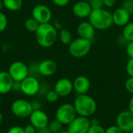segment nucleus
Masks as SVG:
<instances>
[{
  "instance_id": "44",
  "label": "nucleus",
  "mask_w": 133,
  "mask_h": 133,
  "mask_svg": "<svg viewBox=\"0 0 133 133\" xmlns=\"http://www.w3.org/2000/svg\"><path fill=\"white\" fill-rule=\"evenodd\" d=\"M58 133H69V132L66 130V131H60L59 132H58Z\"/></svg>"
},
{
  "instance_id": "20",
  "label": "nucleus",
  "mask_w": 133,
  "mask_h": 133,
  "mask_svg": "<svg viewBox=\"0 0 133 133\" xmlns=\"http://www.w3.org/2000/svg\"><path fill=\"white\" fill-rule=\"evenodd\" d=\"M4 7L11 12L19 10L23 5V0H2Z\"/></svg>"
},
{
  "instance_id": "16",
  "label": "nucleus",
  "mask_w": 133,
  "mask_h": 133,
  "mask_svg": "<svg viewBox=\"0 0 133 133\" xmlns=\"http://www.w3.org/2000/svg\"><path fill=\"white\" fill-rule=\"evenodd\" d=\"M73 90L77 94V95L87 94L90 89V81L88 77L80 75L76 76L72 81Z\"/></svg>"
},
{
  "instance_id": "40",
  "label": "nucleus",
  "mask_w": 133,
  "mask_h": 133,
  "mask_svg": "<svg viewBox=\"0 0 133 133\" xmlns=\"http://www.w3.org/2000/svg\"><path fill=\"white\" fill-rule=\"evenodd\" d=\"M37 133H51V131L49 130L48 127H45V128H43V129H37Z\"/></svg>"
},
{
  "instance_id": "27",
  "label": "nucleus",
  "mask_w": 133,
  "mask_h": 133,
  "mask_svg": "<svg viewBox=\"0 0 133 133\" xmlns=\"http://www.w3.org/2000/svg\"><path fill=\"white\" fill-rule=\"evenodd\" d=\"M87 133H105V129L100 124L91 125Z\"/></svg>"
},
{
  "instance_id": "42",
  "label": "nucleus",
  "mask_w": 133,
  "mask_h": 133,
  "mask_svg": "<svg viewBox=\"0 0 133 133\" xmlns=\"http://www.w3.org/2000/svg\"><path fill=\"white\" fill-rule=\"evenodd\" d=\"M2 122H3V115H2V112L0 111V125H2Z\"/></svg>"
},
{
  "instance_id": "9",
  "label": "nucleus",
  "mask_w": 133,
  "mask_h": 133,
  "mask_svg": "<svg viewBox=\"0 0 133 133\" xmlns=\"http://www.w3.org/2000/svg\"><path fill=\"white\" fill-rule=\"evenodd\" d=\"M32 17L36 19L40 24L50 23L52 18L51 9L44 4L36 5L32 9Z\"/></svg>"
},
{
  "instance_id": "39",
  "label": "nucleus",
  "mask_w": 133,
  "mask_h": 133,
  "mask_svg": "<svg viewBox=\"0 0 133 133\" xmlns=\"http://www.w3.org/2000/svg\"><path fill=\"white\" fill-rule=\"evenodd\" d=\"M12 90L20 91V83L19 82H15L14 81L13 86H12Z\"/></svg>"
},
{
  "instance_id": "37",
  "label": "nucleus",
  "mask_w": 133,
  "mask_h": 133,
  "mask_svg": "<svg viewBox=\"0 0 133 133\" xmlns=\"http://www.w3.org/2000/svg\"><path fill=\"white\" fill-rule=\"evenodd\" d=\"M104 1V5L108 8H111L115 5L116 0H103Z\"/></svg>"
},
{
  "instance_id": "43",
  "label": "nucleus",
  "mask_w": 133,
  "mask_h": 133,
  "mask_svg": "<svg viewBox=\"0 0 133 133\" xmlns=\"http://www.w3.org/2000/svg\"><path fill=\"white\" fill-rule=\"evenodd\" d=\"M3 7H4L3 2H2V0H0V12H2V9Z\"/></svg>"
},
{
  "instance_id": "46",
  "label": "nucleus",
  "mask_w": 133,
  "mask_h": 133,
  "mask_svg": "<svg viewBox=\"0 0 133 133\" xmlns=\"http://www.w3.org/2000/svg\"><path fill=\"white\" fill-rule=\"evenodd\" d=\"M124 133H133V132H124Z\"/></svg>"
},
{
  "instance_id": "4",
  "label": "nucleus",
  "mask_w": 133,
  "mask_h": 133,
  "mask_svg": "<svg viewBox=\"0 0 133 133\" xmlns=\"http://www.w3.org/2000/svg\"><path fill=\"white\" fill-rule=\"evenodd\" d=\"M68 46L69 52L72 57L81 58L87 56L90 53L92 47V43L91 41L79 37L76 39H73Z\"/></svg>"
},
{
  "instance_id": "17",
  "label": "nucleus",
  "mask_w": 133,
  "mask_h": 133,
  "mask_svg": "<svg viewBox=\"0 0 133 133\" xmlns=\"http://www.w3.org/2000/svg\"><path fill=\"white\" fill-rule=\"evenodd\" d=\"M96 29L90 21H83L77 26V34L79 37L92 41L96 34Z\"/></svg>"
},
{
  "instance_id": "45",
  "label": "nucleus",
  "mask_w": 133,
  "mask_h": 133,
  "mask_svg": "<svg viewBox=\"0 0 133 133\" xmlns=\"http://www.w3.org/2000/svg\"><path fill=\"white\" fill-rule=\"evenodd\" d=\"M1 103H2V100H1V97H0V105H1Z\"/></svg>"
},
{
  "instance_id": "34",
  "label": "nucleus",
  "mask_w": 133,
  "mask_h": 133,
  "mask_svg": "<svg viewBox=\"0 0 133 133\" xmlns=\"http://www.w3.org/2000/svg\"><path fill=\"white\" fill-rule=\"evenodd\" d=\"M6 133H25V132L23 127L19 125H15L9 128Z\"/></svg>"
},
{
  "instance_id": "31",
  "label": "nucleus",
  "mask_w": 133,
  "mask_h": 133,
  "mask_svg": "<svg viewBox=\"0 0 133 133\" xmlns=\"http://www.w3.org/2000/svg\"><path fill=\"white\" fill-rule=\"evenodd\" d=\"M125 69H126V72L129 75V76L133 77V58H129V61L127 62Z\"/></svg>"
},
{
  "instance_id": "36",
  "label": "nucleus",
  "mask_w": 133,
  "mask_h": 133,
  "mask_svg": "<svg viewBox=\"0 0 133 133\" xmlns=\"http://www.w3.org/2000/svg\"><path fill=\"white\" fill-rule=\"evenodd\" d=\"M23 129L25 133H37V129L31 124L26 125L25 127H23Z\"/></svg>"
},
{
  "instance_id": "48",
  "label": "nucleus",
  "mask_w": 133,
  "mask_h": 133,
  "mask_svg": "<svg viewBox=\"0 0 133 133\" xmlns=\"http://www.w3.org/2000/svg\"><path fill=\"white\" fill-rule=\"evenodd\" d=\"M87 1H89V0H87Z\"/></svg>"
},
{
  "instance_id": "29",
  "label": "nucleus",
  "mask_w": 133,
  "mask_h": 133,
  "mask_svg": "<svg viewBox=\"0 0 133 133\" xmlns=\"http://www.w3.org/2000/svg\"><path fill=\"white\" fill-rule=\"evenodd\" d=\"M122 7H123L125 10H127L130 15H133V2L132 0H125L122 2Z\"/></svg>"
},
{
  "instance_id": "13",
  "label": "nucleus",
  "mask_w": 133,
  "mask_h": 133,
  "mask_svg": "<svg viewBox=\"0 0 133 133\" xmlns=\"http://www.w3.org/2000/svg\"><path fill=\"white\" fill-rule=\"evenodd\" d=\"M54 90L59 97H65L73 91L72 81L68 78H61L56 81L54 86Z\"/></svg>"
},
{
  "instance_id": "15",
  "label": "nucleus",
  "mask_w": 133,
  "mask_h": 133,
  "mask_svg": "<svg viewBox=\"0 0 133 133\" xmlns=\"http://www.w3.org/2000/svg\"><path fill=\"white\" fill-rule=\"evenodd\" d=\"M112 19L113 24L119 27H124L130 22L131 15L127 10L121 6L112 12Z\"/></svg>"
},
{
  "instance_id": "30",
  "label": "nucleus",
  "mask_w": 133,
  "mask_h": 133,
  "mask_svg": "<svg viewBox=\"0 0 133 133\" xmlns=\"http://www.w3.org/2000/svg\"><path fill=\"white\" fill-rule=\"evenodd\" d=\"M125 90L133 95V77H129L125 82Z\"/></svg>"
},
{
  "instance_id": "12",
  "label": "nucleus",
  "mask_w": 133,
  "mask_h": 133,
  "mask_svg": "<svg viewBox=\"0 0 133 133\" xmlns=\"http://www.w3.org/2000/svg\"><path fill=\"white\" fill-rule=\"evenodd\" d=\"M29 119L30 124H31L37 130L47 127L50 122L48 114L41 109L33 111Z\"/></svg>"
},
{
  "instance_id": "28",
  "label": "nucleus",
  "mask_w": 133,
  "mask_h": 133,
  "mask_svg": "<svg viewBox=\"0 0 133 133\" xmlns=\"http://www.w3.org/2000/svg\"><path fill=\"white\" fill-rule=\"evenodd\" d=\"M88 2L92 9H102L104 6L103 0H89Z\"/></svg>"
},
{
  "instance_id": "50",
  "label": "nucleus",
  "mask_w": 133,
  "mask_h": 133,
  "mask_svg": "<svg viewBox=\"0 0 133 133\" xmlns=\"http://www.w3.org/2000/svg\"></svg>"
},
{
  "instance_id": "21",
  "label": "nucleus",
  "mask_w": 133,
  "mask_h": 133,
  "mask_svg": "<svg viewBox=\"0 0 133 133\" xmlns=\"http://www.w3.org/2000/svg\"><path fill=\"white\" fill-rule=\"evenodd\" d=\"M58 38L60 41L65 45H69L73 40L72 33L67 28H62L59 30Z\"/></svg>"
},
{
  "instance_id": "33",
  "label": "nucleus",
  "mask_w": 133,
  "mask_h": 133,
  "mask_svg": "<svg viewBox=\"0 0 133 133\" xmlns=\"http://www.w3.org/2000/svg\"><path fill=\"white\" fill-rule=\"evenodd\" d=\"M125 52L129 58H133V41H129L125 46Z\"/></svg>"
},
{
  "instance_id": "41",
  "label": "nucleus",
  "mask_w": 133,
  "mask_h": 133,
  "mask_svg": "<svg viewBox=\"0 0 133 133\" xmlns=\"http://www.w3.org/2000/svg\"><path fill=\"white\" fill-rule=\"evenodd\" d=\"M129 110L133 114V95L132 97L130 98V100H129Z\"/></svg>"
},
{
  "instance_id": "1",
  "label": "nucleus",
  "mask_w": 133,
  "mask_h": 133,
  "mask_svg": "<svg viewBox=\"0 0 133 133\" xmlns=\"http://www.w3.org/2000/svg\"><path fill=\"white\" fill-rule=\"evenodd\" d=\"M37 43L42 48H48L53 46L58 38V33L56 27L50 23L40 24L35 32Z\"/></svg>"
},
{
  "instance_id": "49",
  "label": "nucleus",
  "mask_w": 133,
  "mask_h": 133,
  "mask_svg": "<svg viewBox=\"0 0 133 133\" xmlns=\"http://www.w3.org/2000/svg\"><path fill=\"white\" fill-rule=\"evenodd\" d=\"M132 2H133V0H132Z\"/></svg>"
},
{
  "instance_id": "22",
  "label": "nucleus",
  "mask_w": 133,
  "mask_h": 133,
  "mask_svg": "<svg viewBox=\"0 0 133 133\" xmlns=\"http://www.w3.org/2000/svg\"><path fill=\"white\" fill-rule=\"evenodd\" d=\"M122 36L127 42L133 41V21L129 22L123 27Z\"/></svg>"
},
{
  "instance_id": "2",
  "label": "nucleus",
  "mask_w": 133,
  "mask_h": 133,
  "mask_svg": "<svg viewBox=\"0 0 133 133\" xmlns=\"http://www.w3.org/2000/svg\"><path fill=\"white\" fill-rule=\"evenodd\" d=\"M77 115L90 118L94 115L97 109V101L94 97L88 94L77 95L73 102Z\"/></svg>"
},
{
  "instance_id": "25",
  "label": "nucleus",
  "mask_w": 133,
  "mask_h": 133,
  "mask_svg": "<svg viewBox=\"0 0 133 133\" xmlns=\"http://www.w3.org/2000/svg\"><path fill=\"white\" fill-rule=\"evenodd\" d=\"M59 97H60L58 96V94L56 93V91L55 90H48L46 93V94H45V99L49 103H55V102H56L58 100Z\"/></svg>"
},
{
  "instance_id": "26",
  "label": "nucleus",
  "mask_w": 133,
  "mask_h": 133,
  "mask_svg": "<svg viewBox=\"0 0 133 133\" xmlns=\"http://www.w3.org/2000/svg\"><path fill=\"white\" fill-rule=\"evenodd\" d=\"M7 25H8V19L6 15L4 12H0V33L3 32L6 29Z\"/></svg>"
},
{
  "instance_id": "3",
  "label": "nucleus",
  "mask_w": 133,
  "mask_h": 133,
  "mask_svg": "<svg viewBox=\"0 0 133 133\" xmlns=\"http://www.w3.org/2000/svg\"><path fill=\"white\" fill-rule=\"evenodd\" d=\"M88 19L96 30H107L113 25L112 12L104 8L93 9Z\"/></svg>"
},
{
  "instance_id": "7",
  "label": "nucleus",
  "mask_w": 133,
  "mask_h": 133,
  "mask_svg": "<svg viewBox=\"0 0 133 133\" xmlns=\"http://www.w3.org/2000/svg\"><path fill=\"white\" fill-rule=\"evenodd\" d=\"M8 72L15 82H21L29 76V69L27 65L21 62H13L9 67Z\"/></svg>"
},
{
  "instance_id": "23",
  "label": "nucleus",
  "mask_w": 133,
  "mask_h": 133,
  "mask_svg": "<svg viewBox=\"0 0 133 133\" xmlns=\"http://www.w3.org/2000/svg\"><path fill=\"white\" fill-rule=\"evenodd\" d=\"M39 25H40V23L36 19H34L33 17L27 18L24 22V26H25L26 30L31 33H35L36 30H37Z\"/></svg>"
},
{
  "instance_id": "10",
  "label": "nucleus",
  "mask_w": 133,
  "mask_h": 133,
  "mask_svg": "<svg viewBox=\"0 0 133 133\" xmlns=\"http://www.w3.org/2000/svg\"><path fill=\"white\" fill-rule=\"evenodd\" d=\"M90 125L91 122L89 118L78 115L68 125L67 131L69 133H87Z\"/></svg>"
},
{
  "instance_id": "32",
  "label": "nucleus",
  "mask_w": 133,
  "mask_h": 133,
  "mask_svg": "<svg viewBox=\"0 0 133 133\" xmlns=\"http://www.w3.org/2000/svg\"><path fill=\"white\" fill-rule=\"evenodd\" d=\"M105 133H124V132L116 125H111L105 129Z\"/></svg>"
},
{
  "instance_id": "6",
  "label": "nucleus",
  "mask_w": 133,
  "mask_h": 133,
  "mask_svg": "<svg viewBox=\"0 0 133 133\" xmlns=\"http://www.w3.org/2000/svg\"><path fill=\"white\" fill-rule=\"evenodd\" d=\"M31 102L24 99H16L11 104V111L17 118H29L33 112Z\"/></svg>"
},
{
  "instance_id": "38",
  "label": "nucleus",
  "mask_w": 133,
  "mask_h": 133,
  "mask_svg": "<svg viewBox=\"0 0 133 133\" xmlns=\"http://www.w3.org/2000/svg\"><path fill=\"white\" fill-rule=\"evenodd\" d=\"M31 104H32V108H33V110H39V109H41V104L38 101H34L31 102Z\"/></svg>"
},
{
  "instance_id": "24",
  "label": "nucleus",
  "mask_w": 133,
  "mask_h": 133,
  "mask_svg": "<svg viewBox=\"0 0 133 133\" xmlns=\"http://www.w3.org/2000/svg\"><path fill=\"white\" fill-rule=\"evenodd\" d=\"M62 125H63L60 122H58L56 118H55L49 122L48 127L51 133H58L62 130Z\"/></svg>"
},
{
  "instance_id": "35",
  "label": "nucleus",
  "mask_w": 133,
  "mask_h": 133,
  "mask_svg": "<svg viewBox=\"0 0 133 133\" xmlns=\"http://www.w3.org/2000/svg\"><path fill=\"white\" fill-rule=\"evenodd\" d=\"M51 2L58 7H64L69 3L70 0H51Z\"/></svg>"
},
{
  "instance_id": "8",
  "label": "nucleus",
  "mask_w": 133,
  "mask_h": 133,
  "mask_svg": "<svg viewBox=\"0 0 133 133\" xmlns=\"http://www.w3.org/2000/svg\"><path fill=\"white\" fill-rule=\"evenodd\" d=\"M41 84L37 78L28 76L20 82V92L28 97H32L39 93Z\"/></svg>"
},
{
  "instance_id": "11",
  "label": "nucleus",
  "mask_w": 133,
  "mask_h": 133,
  "mask_svg": "<svg viewBox=\"0 0 133 133\" xmlns=\"http://www.w3.org/2000/svg\"><path fill=\"white\" fill-rule=\"evenodd\" d=\"M124 132H133V114L129 111H121L116 118V124Z\"/></svg>"
},
{
  "instance_id": "5",
  "label": "nucleus",
  "mask_w": 133,
  "mask_h": 133,
  "mask_svg": "<svg viewBox=\"0 0 133 133\" xmlns=\"http://www.w3.org/2000/svg\"><path fill=\"white\" fill-rule=\"evenodd\" d=\"M77 116L73 104L69 103L61 104L55 111V118L62 125H65L70 124Z\"/></svg>"
},
{
  "instance_id": "18",
  "label": "nucleus",
  "mask_w": 133,
  "mask_h": 133,
  "mask_svg": "<svg viewBox=\"0 0 133 133\" xmlns=\"http://www.w3.org/2000/svg\"><path fill=\"white\" fill-rule=\"evenodd\" d=\"M38 72L43 76H51L58 70L57 63L51 59H45L41 61L37 67Z\"/></svg>"
},
{
  "instance_id": "19",
  "label": "nucleus",
  "mask_w": 133,
  "mask_h": 133,
  "mask_svg": "<svg viewBox=\"0 0 133 133\" xmlns=\"http://www.w3.org/2000/svg\"><path fill=\"white\" fill-rule=\"evenodd\" d=\"M13 79L8 71L0 72V95L6 94L12 90Z\"/></svg>"
},
{
  "instance_id": "14",
  "label": "nucleus",
  "mask_w": 133,
  "mask_h": 133,
  "mask_svg": "<svg viewBox=\"0 0 133 133\" xmlns=\"http://www.w3.org/2000/svg\"><path fill=\"white\" fill-rule=\"evenodd\" d=\"M92 8L87 0H81L76 2L72 6V13L79 19L88 18L92 12Z\"/></svg>"
},
{
  "instance_id": "47",
  "label": "nucleus",
  "mask_w": 133,
  "mask_h": 133,
  "mask_svg": "<svg viewBox=\"0 0 133 133\" xmlns=\"http://www.w3.org/2000/svg\"><path fill=\"white\" fill-rule=\"evenodd\" d=\"M0 133H2V132H0Z\"/></svg>"
}]
</instances>
